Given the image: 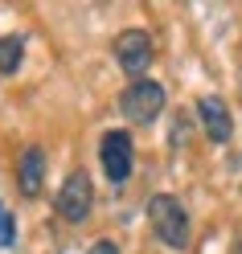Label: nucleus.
Instances as JSON below:
<instances>
[{
	"mask_svg": "<svg viewBox=\"0 0 242 254\" xmlns=\"http://www.w3.org/2000/svg\"><path fill=\"white\" fill-rule=\"evenodd\" d=\"M41 185H45V152L41 148H25L21 164H17V189L25 197H37Z\"/></svg>",
	"mask_w": 242,
	"mask_h": 254,
	"instance_id": "7",
	"label": "nucleus"
},
{
	"mask_svg": "<svg viewBox=\"0 0 242 254\" xmlns=\"http://www.w3.org/2000/svg\"><path fill=\"white\" fill-rule=\"evenodd\" d=\"M90 205H94V185L82 168L70 172L66 185L58 189V217L62 221H70V226H78V221H86L90 217Z\"/></svg>",
	"mask_w": 242,
	"mask_h": 254,
	"instance_id": "3",
	"label": "nucleus"
},
{
	"mask_svg": "<svg viewBox=\"0 0 242 254\" xmlns=\"http://www.w3.org/2000/svg\"><path fill=\"white\" fill-rule=\"evenodd\" d=\"M119 111L127 123H152L164 111V86L152 82V78H140L119 94Z\"/></svg>",
	"mask_w": 242,
	"mask_h": 254,
	"instance_id": "2",
	"label": "nucleus"
},
{
	"mask_svg": "<svg viewBox=\"0 0 242 254\" xmlns=\"http://www.w3.org/2000/svg\"><path fill=\"white\" fill-rule=\"evenodd\" d=\"M99 160L111 185H123L136 168V148H132V135L127 131H107L103 144H99Z\"/></svg>",
	"mask_w": 242,
	"mask_h": 254,
	"instance_id": "4",
	"label": "nucleus"
},
{
	"mask_svg": "<svg viewBox=\"0 0 242 254\" xmlns=\"http://www.w3.org/2000/svg\"><path fill=\"white\" fill-rule=\"evenodd\" d=\"M148 221H152V234L168 250H185L189 246V213L172 193H156L148 201Z\"/></svg>",
	"mask_w": 242,
	"mask_h": 254,
	"instance_id": "1",
	"label": "nucleus"
},
{
	"mask_svg": "<svg viewBox=\"0 0 242 254\" xmlns=\"http://www.w3.org/2000/svg\"><path fill=\"white\" fill-rule=\"evenodd\" d=\"M115 62L123 66V74H132L140 82V74L152 66V37L144 29H123L115 37Z\"/></svg>",
	"mask_w": 242,
	"mask_h": 254,
	"instance_id": "5",
	"label": "nucleus"
},
{
	"mask_svg": "<svg viewBox=\"0 0 242 254\" xmlns=\"http://www.w3.org/2000/svg\"><path fill=\"white\" fill-rule=\"evenodd\" d=\"M197 115L205 123V135L214 139V144H226L234 131V119H230V107H226L222 94H205V99L197 103Z\"/></svg>",
	"mask_w": 242,
	"mask_h": 254,
	"instance_id": "6",
	"label": "nucleus"
},
{
	"mask_svg": "<svg viewBox=\"0 0 242 254\" xmlns=\"http://www.w3.org/2000/svg\"><path fill=\"white\" fill-rule=\"evenodd\" d=\"M230 254H242V242H234V250H230Z\"/></svg>",
	"mask_w": 242,
	"mask_h": 254,
	"instance_id": "11",
	"label": "nucleus"
},
{
	"mask_svg": "<svg viewBox=\"0 0 242 254\" xmlns=\"http://www.w3.org/2000/svg\"><path fill=\"white\" fill-rule=\"evenodd\" d=\"M25 58V41L21 37H0V74H17Z\"/></svg>",
	"mask_w": 242,
	"mask_h": 254,
	"instance_id": "8",
	"label": "nucleus"
},
{
	"mask_svg": "<svg viewBox=\"0 0 242 254\" xmlns=\"http://www.w3.org/2000/svg\"><path fill=\"white\" fill-rule=\"evenodd\" d=\"M90 254H119V250L111 246V242H94V246H90Z\"/></svg>",
	"mask_w": 242,
	"mask_h": 254,
	"instance_id": "10",
	"label": "nucleus"
},
{
	"mask_svg": "<svg viewBox=\"0 0 242 254\" xmlns=\"http://www.w3.org/2000/svg\"><path fill=\"white\" fill-rule=\"evenodd\" d=\"M17 242V221H12L8 205H0V246H12Z\"/></svg>",
	"mask_w": 242,
	"mask_h": 254,
	"instance_id": "9",
	"label": "nucleus"
}]
</instances>
